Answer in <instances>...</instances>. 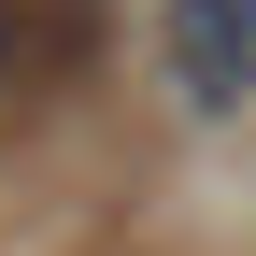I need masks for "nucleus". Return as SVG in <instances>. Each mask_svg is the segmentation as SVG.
<instances>
[{
    "label": "nucleus",
    "instance_id": "nucleus-1",
    "mask_svg": "<svg viewBox=\"0 0 256 256\" xmlns=\"http://www.w3.org/2000/svg\"><path fill=\"white\" fill-rule=\"evenodd\" d=\"M156 86L185 114H242L256 100V0H156Z\"/></svg>",
    "mask_w": 256,
    "mask_h": 256
},
{
    "label": "nucleus",
    "instance_id": "nucleus-2",
    "mask_svg": "<svg viewBox=\"0 0 256 256\" xmlns=\"http://www.w3.org/2000/svg\"><path fill=\"white\" fill-rule=\"evenodd\" d=\"M86 28H100V0H0V100L43 86V72H72Z\"/></svg>",
    "mask_w": 256,
    "mask_h": 256
}]
</instances>
